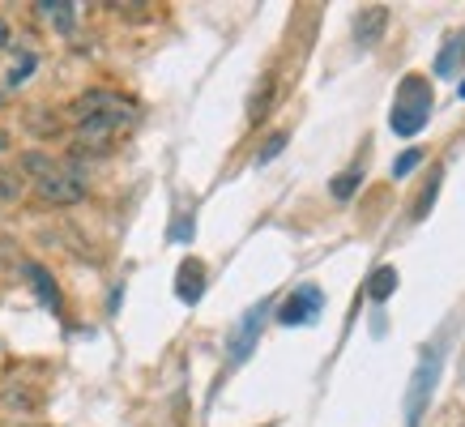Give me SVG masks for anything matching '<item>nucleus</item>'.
Instances as JSON below:
<instances>
[{"instance_id":"20e7f679","label":"nucleus","mask_w":465,"mask_h":427,"mask_svg":"<svg viewBox=\"0 0 465 427\" xmlns=\"http://www.w3.org/2000/svg\"><path fill=\"white\" fill-rule=\"evenodd\" d=\"M436 376H440V351H427L419 359V368H414V381H410V393H406V427H414L423 419L431 389H436Z\"/></svg>"},{"instance_id":"6e6552de","label":"nucleus","mask_w":465,"mask_h":427,"mask_svg":"<svg viewBox=\"0 0 465 427\" xmlns=\"http://www.w3.org/2000/svg\"><path fill=\"white\" fill-rule=\"evenodd\" d=\"M201 291H205V265H201L197 256H188L180 265V273H175V295H180L183 303H197Z\"/></svg>"},{"instance_id":"412c9836","label":"nucleus","mask_w":465,"mask_h":427,"mask_svg":"<svg viewBox=\"0 0 465 427\" xmlns=\"http://www.w3.org/2000/svg\"><path fill=\"white\" fill-rule=\"evenodd\" d=\"M436 188H440V175H431V184H427V193L419 197V205H414V218H427V210H431V201H436Z\"/></svg>"},{"instance_id":"a211bd4d","label":"nucleus","mask_w":465,"mask_h":427,"mask_svg":"<svg viewBox=\"0 0 465 427\" xmlns=\"http://www.w3.org/2000/svg\"><path fill=\"white\" fill-rule=\"evenodd\" d=\"M269 99H273V77H265L261 94H252V103H248V120H252V124H261L269 115Z\"/></svg>"},{"instance_id":"f3484780","label":"nucleus","mask_w":465,"mask_h":427,"mask_svg":"<svg viewBox=\"0 0 465 427\" xmlns=\"http://www.w3.org/2000/svg\"><path fill=\"white\" fill-rule=\"evenodd\" d=\"M26 128L35 133V137H56V133H60V120H56V115H47V112H39V107H35V112L26 115Z\"/></svg>"},{"instance_id":"7ed1b4c3","label":"nucleus","mask_w":465,"mask_h":427,"mask_svg":"<svg viewBox=\"0 0 465 427\" xmlns=\"http://www.w3.org/2000/svg\"><path fill=\"white\" fill-rule=\"evenodd\" d=\"M427 115H431V82H427L423 73H410V77H401V85H397L389 128H393L397 137H414V133L427 124Z\"/></svg>"},{"instance_id":"9b49d317","label":"nucleus","mask_w":465,"mask_h":427,"mask_svg":"<svg viewBox=\"0 0 465 427\" xmlns=\"http://www.w3.org/2000/svg\"><path fill=\"white\" fill-rule=\"evenodd\" d=\"M397 291V270L393 265H376V270L367 273V295L371 299H389Z\"/></svg>"},{"instance_id":"5701e85b","label":"nucleus","mask_w":465,"mask_h":427,"mask_svg":"<svg viewBox=\"0 0 465 427\" xmlns=\"http://www.w3.org/2000/svg\"><path fill=\"white\" fill-rule=\"evenodd\" d=\"M0 150H9V128H0Z\"/></svg>"},{"instance_id":"4be33fe9","label":"nucleus","mask_w":465,"mask_h":427,"mask_svg":"<svg viewBox=\"0 0 465 427\" xmlns=\"http://www.w3.org/2000/svg\"><path fill=\"white\" fill-rule=\"evenodd\" d=\"M9 39H14V35H9V22H5V17H0V52H5V47H9Z\"/></svg>"},{"instance_id":"423d86ee","label":"nucleus","mask_w":465,"mask_h":427,"mask_svg":"<svg viewBox=\"0 0 465 427\" xmlns=\"http://www.w3.org/2000/svg\"><path fill=\"white\" fill-rule=\"evenodd\" d=\"M384 26H389V9H384V5H367V9H359V17H354V43H359L363 52H371V47L381 43Z\"/></svg>"},{"instance_id":"0eeeda50","label":"nucleus","mask_w":465,"mask_h":427,"mask_svg":"<svg viewBox=\"0 0 465 427\" xmlns=\"http://www.w3.org/2000/svg\"><path fill=\"white\" fill-rule=\"evenodd\" d=\"M265 313H269V303H256L252 313L240 321V329L231 333V359H235V363H240V359H248V351H252L256 333H261V321H265Z\"/></svg>"},{"instance_id":"b1692460","label":"nucleus","mask_w":465,"mask_h":427,"mask_svg":"<svg viewBox=\"0 0 465 427\" xmlns=\"http://www.w3.org/2000/svg\"><path fill=\"white\" fill-rule=\"evenodd\" d=\"M5 99H9V90H5V85H0V103H5Z\"/></svg>"},{"instance_id":"aec40b11","label":"nucleus","mask_w":465,"mask_h":427,"mask_svg":"<svg viewBox=\"0 0 465 427\" xmlns=\"http://www.w3.org/2000/svg\"><path fill=\"white\" fill-rule=\"evenodd\" d=\"M419 163H423V150H406V154L393 163V175H410V171L419 167Z\"/></svg>"},{"instance_id":"6ab92c4d","label":"nucleus","mask_w":465,"mask_h":427,"mask_svg":"<svg viewBox=\"0 0 465 427\" xmlns=\"http://www.w3.org/2000/svg\"><path fill=\"white\" fill-rule=\"evenodd\" d=\"M286 142H291L286 133H273V137H269V142H265V150L256 154V167H265L269 158H278V154H282V150H286Z\"/></svg>"},{"instance_id":"f257e3e1","label":"nucleus","mask_w":465,"mask_h":427,"mask_svg":"<svg viewBox=\"0 0 465 427\" xmlns=\"http://www.w3.org/2000/svg\"><path fill=\"white\" fill-rule=\"evenodd\" d=\"M73 120H77V145L103 154L115 142V133H124L137 120V112H133V103L112 94V90H85L73 103Z\"/></svg>"},{"instance_id":"9d476101","label":"nucleus","mask_w":465,"mask_h":427,"mask_svg":"<svg viewBox=\"0 0 465 427\" xmlns=\"http://www.w3.org/2000/svg\"><path fill=\"white\" fill-rule=\"evenodd\" d=\"M26 278H30V286H35V295L52 308V313H60V291H56V278L43 270V265H35V261H26Z\"/></svg>"},{"instance_id":"39448f33","label":"nucleus","mask_w":465,"mask_h":427,"mask_svg":"<svg viewBox=\"0 0 465 427\" xmlns=\"http://www.w3.org/2000/svg\"><path fill=\"white\" fill-rule=\"evenodd\" d=\"M321 303H324L321 286H299L295 295H291L282 308H278V321H282V325H308V321H316Z\"/></svg>"},{"instance_id":"f03ea898","label":"nucleus","mask_w":465,"mask_h":427,"mask_svg":"<svg viewBox=\"0 0 465 427\" xmlns=\"http://www.w3.org/2000/svg\"><path fill=\"white\" fill-rule=\"evenodd\" d=\"M17 171L30 175V184H35L39 201H47V205H77V201L85 197L82 175H77L73 167H64V163H56V158H47L43 150H26L22 163H17Z\"/></svg>"},{"instance_id":"f8f14e48","label":"nucleus","mask_w":465,"mask_h":427,"mask_svg":"<svg viewBox=\"0 0 465 427\" xmlns=\"http://www.w3.org/2000/svg\"><path fill=\"white\" fill-rule=\"evenodd\" d=\"M35 69H39V56H35V52H17L14 69H9V77H5V90H17V85H26Z\"/></svg>"},{"instance_id":"ddd939ff","label":"nucleus","mask_w":465,"mask_h":427,"mask_svg":"<svg viewBox=\"0 0 465 427\" xmlns=\"http://www.w3.org/2000/svg\"><path fill=\"white\" fill-rule=\"evenodd\" d=\"M0 402H5L9 411H22V414L39 411V393H30V389H22V384H9V389L0 393Z\"/></svg>"},{"instance_id":"393cba45","label":"nucleus","mask_w":465,"mask_h":427,"mask_svg":"<svg viewBox=\"0 0 465 427\" xmlns=\"http://www.w3.org/2000/svg\"><path fill=\"white\" fill-rule=\"evenodd\" d=\"M457 94H461V99H465V82H461V90H457Z\"/></svg>"},{"instance_id":"dca6fc26","label":"nucleus","mask_w":465,"mask_h":427,"mask_svg":"<svg viewBox=\"0 0 465 427\" xmlns=\"http://www.w3.org/2000/svg\"><path fill=\"white\" fill-rule=\"evenodd\" d=\"M359 184H363V171H359V167H351V171H341L338 180L329 184V193H333V197H338V201H351L354 193H359Z\"/></svg>"},{"instance_id":"2eb2a0df","label":"nucleus","mask_w":465,"mask_h":427,"mask_svg":"<svg viewBox=\"0 0 465 427\" xmlns=\"http://www.w3.org/2000/svg\"><path fill=\"white\" fill-rule=\"evenodd\" d=\"M26 193V175L17 167H0V201H17Z\"/></svg>"},{"instance_id":"1a4fd4ad","label":"nucleus","mask_w":465,"mask_h":427,"mask_svg":"<svg viewBox=\"0 0 465 427\" xmlns=\"http://www.w3.org/2000/svg\"><path fill=\"white\" fill-rule=\"evenodd\" d=\"M465 65V30H457V35H449L444 39V47H440V56H436V77H457Z\"/></svg>"},{"instance_id":"4468645a","label":"nucleus","mask_w":465,"mask_h":427,"mask_svg":"<svg viewBox=\"0 0 465 427\" xmlns=\"http://www.w3.org/2000/svg\"><path fill=\"white\" fill-rule=\"evenodd\" d=\"M35 9H39L43 17H52V22H56L60 30H73V9H77V5H69V0H43V5H35Z\"/></svg>"}]
</instances>
